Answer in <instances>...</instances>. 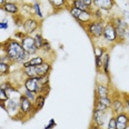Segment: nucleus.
<instances>
[{"label": "nucleus", "mask_w": 129, "mask_h": 129, "mask_svg": "<svg viewBox=\"0 0 129 129\" xmlns=\"http://www.w3.org/2000/svg\"><path fill=\"white\" fill-rule=\"evenodd\" d=\"M106 19L103 20H92L90 21L88 25H86L84 28L86 32L88 34V36L95 41V40H100L103 37V32H104V28L106 25Z\"/></svg>", "instance_id": "obj_4"}, {"label": "nucleus", "mask_w": 129, "mask_h": 129, "mask_svg": "<svg viewBox=\"0 0 129 129\" xmlns=\"http://www.w3.org/2000/svg\"><path fill=\"white\" fill-rule=\"evenodd\" d=\"M12 63L9 61H0V79L2 78H8L10 76V70H11Z\"/></svg>", "instance_id": "obj_21"}, {"label": "nucleus", "mask_w": 129, "mask_h": 129, "mask_svg": "<svg viewBox=\"0 0 129 129\" xmlns=\"http://www.w3.org/2000/svg\"><path fill=\"white\" fill-rule=\"evenodd\" d=\"M129 126L125 125V123H121V122H117L116 123V129H128Z\"/></svg>", "instance_id": "obj_42"}, {"label": "nucleus", "mask_w": 129, "mask_h": 129, "mask_svg": "<svg viewBox=\"0 0 129 129\" xmlns=\"http://www.w3.org/2000/svg\"><path fill=\"white\" fill-rule=\"evenodd\" d=\"M115 117H116L117 122H121V123H125V125L129 126V115L126 111L119 112V114L115 115Z\"/></svg>", "instance_id": "obj_26"}, {"label": "nucleus", "mask_w": 129, "mask_h": 129, "mask_svg": "<svg viewBox=\"0 0 129 129\" xmlns=\"http://www.w3.org/2000/svg\"><path fill=\"white\" fill-rule=\"evenodd\" d=\"M89 129H103V128H100V127H99V126L95 125V123H91V125H90V127H89Z\"/></svg>", "instance_id": "obj_43"}, {"label": "nucleus", "mask_w": 129, "mask_h": 129, "mask_svg": "<svg viewBox=\"0 0 129 129\" xmlns=\"http://www.w3.org/2000/svg\"><path fill=\"white\" fill-rule=\"evenodd\" d=\"M95 100L98 101L99 104H101L103 106L107 107L108 109H110V107H111V103H112V96H108V97H95Z\"/></svg>", "instance_id": "obj_24"}, {"label": "nucleus", "mask_w": 129, "mask_h": 129, "mask_svg": "<svg viewBox=\"0 0 129 129\" xmlns=\"http://www.w3.org/2000/svg\"><path fill=\"white\" fill-rule=\"evenodd\" d=\"M40 27H41V21L38 20L36 17L34 16H28L25 18L23 20V25H22V31L26 35H30L34 36L36 32L39 31Z\"/></svg>", "instance_id": "obj_7"}, {"label": "nucleus", "mask_w": 129, "mask_h": 129, "mask_svg": "<svg viewBox=\"0 0 129 129\" xmlns=\"http://www.w3.org/2000/svg\"><path fill=\"white\" fill-rule=\"evenodd\" d=\"M25 16L22 15V13H20V15H17L13 17V22H15V25L17 28H22V25H23V20H25Z\"/></svg>", "instance_id": "obj_30"}, {"label": "nucleus", "mask_w": 129, "mask_h": 129, "mask_svg": "<svg viewBox=\"0 0 129 129\" xmlns=\"http://www.w3.org/2000/svg\"><path fill=\"white\" fill-rule=\"evenodd\" d=\"M80 1L84 2L86 6L89 8L91 11H92V9H93V0H80Z\"/></svg>", "instance_id": "obj_40"}, {"label": "nucleus", "mask_w": 129, "mask_h": 129, "mask_svg": "<svg viewBox=\"0 0 129 129\" xmlns=\"http://www.w3.org/2000/svg\"><path fill=\"white\" fill-rule=\"evenodd\" d=\"M21 46L25 49V51L27 52L28 56H36L38 55L39 50L37 49L36 45H35V39L34 36H30V35H25L22 39L20 40Z\"/></svg>", "instance_id": "obj_8"}, {"label": "nucleus", "mask_w": 129, "mask_h": 129, "mask_svg": "<svg viewBox=\"0 0 129 129\" xmlns=\"http://www.w3.org/2000/svg\"><path fill=\"white\" fill-rule=\"evenodd\" d=\"M57 126V122H56V120L53 119V118H50L49 121H48V123L44 127V129H53Z\"/></svg>", "instance_id": "obj_37"}, {"label": "nucleus", "mask_w": 129, "mask_h": 129, "mask_svg": "<svg viewBox=\"0 0 129 129\" xmlns=\"http://www.w3.org/2000/svg\"><path fill=\"white\" fill-rule=\"evenodd\" d=\"M92 17H93V20H103L105 19V16H104V11L98 8H93L92 9Z\"/></svg>", "instance_id": "obj_29"}, {"label": "nucleus", "mask_w": 129, "mask_h": 129, "mask_svg": "<svg viewBox=\"0 0 129 129\" xmlns=\"http://www.w3.org/2000/svg\"><path fill=\"white\" fill-rule=\"evenodd\" d=\"M68 11L71 15V17L74 18L79 25H81L82 27H85L86 25H88L90 21L93 20L92 12L88 11V10H80V9H78V8L69 6Z\"/></svg>", "instance_id": "obj_5"}, {"label": "nucleus", "mask_w": 129, "mask_h": 129, "mask_svg": "<svg viewBox=\"0 0 129 129\" xmlns=\"http://www.w3.org/2000/svg\"><path fill=\"white\" fill-rule=\"evenodd\" d=\"M108 112L109 111H103V110L97 109L93 107L91 123H95V125L99 126L100 128H103L105 126V122H106V120H107V115H108Z\"/></svg>", "instance_id": "obj_13"}, {"label": "nucleus", "mask_w": 129, "mask_h": 129, "mask_svg": "<svg viewBox=\"0 0 129 129\" xmlns=\"http://www.w3.org/2000/svg\"><path fill=\"white\" fill-rule=\"evenodd\" d=\"M111 96H112V103H111V107H110V112L112 115H117L119 112L125 111V103H123L122 96L117 92L111 93Z\"/></svg>", "instance_id": "obj_9"}, {"label": "nucleus", "mask_w": 129, "mask_h": 129, "mask_svg": "<svg viewBox=\"0 0 129 129\" xmlns=\"http://www.w3.org/2000/svg\"><path fill=\"white\" fill-rule=\"evenodd\" d=\"M101 72L110 80V52L107 50L103 56V68H101Z\"/></svg>", "instance_id": "obj_18"}, {"label": "nucleus", "mask_w": 129, "mask_h": 129, "mask_svg": "<svg viewBox=\"0 0 129 129\" xmlns=\"http://www.w3.org/2000/svg\"><path fill=\"white\" fill-rule=\"evenodd\" d=\"M6 1H7V0H0V7H1L2 5H4L5 2H6Z\"/></svg>", "instance_id": "obj_45"}, {"label": "nucleus", "mask_w": 129, "mask_h": 129, "mask_svg": "<svg viewBox=\"0 0 129 129\" xmlns=\"http://www.w3.org/2000/svg\"><path fill=\"white\" fill-rule=\"evenodd\" d=\"M101 39H103V41H105L106 46H114V45L118 44L116 28H115L114 23H112L110 20L106 21V25H105Z\"/></svg>", "instance_id": "obj_6"}, {"label": "nucleus", "mask_w": 129, "mask_h": 129, "mask_svg": "<svg viewBox=\"0 0 129 129\" xmlns=\"http://www.w3.org/2000/svg\"><path fill=\"white\" fill-rule=\"evenodd\" d=\"M66 1L68 2V4H70V1H71V0H66Z\"/></svg>", "instance_id": "obj_46"}, {"label": "nucleus", "mask_w": 129, "mask_h": 129, "mask_svg": "<svg viewBox=\"0 0 129 129\" xmlns=\"http://www.w3.org/2000/svg\"><path fill=\"white\" fill-rule=\"evenodd\" d=\"M123 103H125V111L129 115V93H121Z\"/></svg>", "instance_id": "obj_35"}, {"label": "nucleus", "mask_w": 129, "mask_h": 129, "mask_svg": "<svg viewBox=\"0 0 129 129\" xmlns=\"http://www.w3.org/2000/svg\"><path fill=\"white\" fill-rule=\"evenodd\" d=\"M95 67H96V70L97 72H100L101 68H103V57L100 56H95Z\"/></svg>", "instance_id": "obj_33"}, {"label": "nucleus", "mask_w": 129, "mask_h": 129, "mask_svg": "<svg viewBox=\"0 0 129 129\" xmlns=\"http://www.w3.org/2000/svg\"><path fill=\"white\" fill-rule=\"evenodd\" d=\"M50 90H51V88H50V84L42 85L41 88H40V93H42V95H45V96L48 97V95H49V92H50Z\"/></svg>", "instance_id": "obj_36"}, {"label": "nucleus", "mask_w": 129, "mask_h": 129, "mask_svg": "<svg viewBox=\"0 0 129 129\" xmlns=\"http://www.w3.org/2000/svg\"><path fill=\"white\" fill-rule=\"evenodd\" d=\"M112 91L110 88V82L104 84V82H97L95 88V97H108L111 96Z\"/></svg>", "instance_id": "obj_15"}, {"label": "nucleus", "mask_w": 129, "mask_h": 129, "mask_svg": "<svg viewBox=\"0 0 129 129\" xmlns=\"http://www.w3.org/2000/svg\"><path fill=\"white\" fill-rule=\"evenodd\" d=\"M22 95H25L29 100L32 101V103H35V99H36V97H37V93L32 92V91H29V90H26V89L22 91Z\"/></svg>", "instance_id": "obj_34"}, {"label": "nucleus", "mask_w": 129, "mask_h": 129, "mask_svg": "<svg viewBox=\"0 0 129 129\" xmlns=\"http://www.w3.org/2000/svg\"><path fill=\"white\" fill-rule=\"evenodd\" d=\"M22 86L26 90L32 91L35 93H40V88L41 85L39 82V78H23Z\"/></svg>", "instance_id": "obj_12"}, {"label": "nucleus", "mask_w": 129, "mask_h": 129, "mask_svg": "<svg viewBox=\"0 0 129 129\" xmlns=\"http://www.w3.org/2000/svg\"><path fill=\"white\" fill-rule=\"evenodd\" d=\"M5 52L7 56V60L12 64H21L29 59L25 49L21 46L20 40L16 38H8L2 42Z\"/></svg>", "instance_id": "obj_1"}, {"label": "nucleus", "mask_w": 129, "mask_h": 129, "mask_svg": "<svg viewBox=\"0 0 129 129\" xmlns=\"http://www.w3.org/2000/svg\"><path fill=\"white\" fill-rule=\"evenodd\" d=\"M9 28V21L7 19H2L0 21V29H2V30H7V29Z\"/></svg>", "instance_id": "obj_39"}, {"label": "nucleus", "mask_w": 129, "mask_h": 129, "mask_svg": "<svg viewBox=\"0 0 129 129\" xmlns=\"http://www.w3.org/2000/svg\"><path fill=\"white\" fill-rule=\"evenodd\" d=\"M19 114L17 115V117L15 118V120H22V118H26V119H30V117L35 116V115L37 114L36 112V108H35V104L32 103L31 100H29L28 98L22 95V92H21V95L19 97Z\"/></svg>", "instance_id": "obj_2"}, {"label": "nucleus", "mask_w": 129, "mask_h": 129, "mask_svg": "<svg viewBox=\"0 0 129 129\" xmlns=\"http://www.w3.org/2000/svg\"><path fill=\"white\" fill-rule=\"evenodd\" d=\"M41 52L44 53L45 56H48V55H53V48L51 47V45H50V42L48 41L47 39H45V41H44V46H42Z\"/></svg>", "instance_id": "obj_27"}, {"label": "nucleus", "mask_w": 129, "mask_h": 129, "mask_svg": "<svg viewBox=\"0 0 129 129\" xmlns=\"http://www.w3.org/2000/svg\"><path fill=\"white\" fill-rule=\"evenodd\" d=\"M69 6H72V7H75V8H78V9H80V10H88V11H91L89 8L86 6V5L82 1H80V0H71L70 4H69Z\"/></svg>", "instance_id": "obj_28"}, {"label": "nucleus", "mask_w": 129, "mask_h": 129, "mask_svg": "<svg viewBox=\"0 0 129 129\" xmlns=\"http://www.w3.org/2000/svg\"><path fill=\"white\" fill-rule=\"evenodd\" d=\"M0 61H8L6 52H5V49H4V46H2V42L0 44Z\"/></svg>", "instance_id": "obj_38"}, {"label": "nucleus", "mask_w": 129, "mask_h": 129, "mask_svg": "<svg viewBox=\"0 0 129 129\" xmlns=\"http://www.w3.org/2000/svg\"><path fill=\"white\" fill-rule=\"evenodd\" d=\"M31 8H32V16L36 17L37 19H39L40 21H42V19H44V12H42L41 4H40L39 0H34L31 4Z\"/></svg>", "instance_id": "obj_19"}, {"label": "nucleus", "mask_w": 129, "mask_h": 129, "mask_svg": "<svg viewBox=\"0 0 129 129\" xmlns=\"http://www.w3.org/2000/svg\"><path fill=\"white\" fill-rule=\"evenodd\" d=\"M126 41L129 42V29H128V31H127V36H126Z\"/></svg>", "instance_id": "obj_44"}, {"label": "nucleus", "mask_w": 129, "mask_h": 129, "mask_svg": "<svg viewBox=\"0 0 129 129\" xmlns=\"http://www.w3.org/2000/svg\"><path fill=\"white\" fill-rule=\"evenodd\" d=\"M52 62L53 60H47L45 61L44 63L39 64V66H36V72H37V77H44V76H48L50 75V72L52 70Z\"/></svg>", "instance_id": "obj_16"}, {"label": "nucleus", "mask_w": 129, "mask_h": 129, "mask_svg": "<svg viewBox=\"0 0 129 129\" xmlns=\"http://www.w3.org/2000/svg\"><path fill=\"white\" fill-rule=\"evenodd\" d=\"M115 7H116V0H93V8H98L104 12L109 13Z\"/></svg>", "instance_id": "obj_14"}, {"label": "nucleus", "mask_w": 129, "mask_h": 129, "mask_svg": "<svg viewBox=\"0 0 129 129\" xmlns=\"http://www.w3.org/2000/svg\"><path fill=\"white\" fill-rule=\"evenodd\" d=\"M25 32H23L22 30H18V31H16V34H15V37H13V38H16V39H18V40H21L23 38V37H25Z\"/></svg>", "instance_id": "obj_41"}, {"label": "nucleus", "mask_w": 129, "mask_h": 129, "mask_svg": "<svg viewBox=\"0 0 129 129\" xmlns=\"http://www.w3.org/2000/svg\"><path fill=\"white\" fill-rule=\"evenodd\" d=\"M34 39H35V45H36L37 49H38L39 51H41L42 46H44V41H45V38L41 35V32H39V31L36 32V34L34 35Z\"/></svg>", "instance_id": "obj_25"}, {"label": "nucleus", "mask_w": 129, "mask_h": 129, "mask_svg": "<svg viewBox=\"0 0 129 129\" xmlns=\"http://www.w3.org/2000/svg\"><path fill=\"white\" fill-rule=\"evenodd\" d=\"M47 60V57L45 55H36L32 56L28 59L27 61H25L23 63H21V68H27V67H36L39 64L44 63Z\"/></svg>", "instance_id": "obj_17"}, {"label": "nucleus", "mask_w": 129, "mask_h": 129, "mask_svg": "<svg viewBox=\"0 0 129 129\" xmlns=\"http://www.w3.org/2000/svg\"><path fill=\"white\" fill-rule=\"evenodd\" d=\"M116 117H115V115L111 114V116L108 119V121H107V127L106 129H116Z\"/></svg>", "instance_id": "obj_32"}, {"label": "nucleus", "mask_w": 129, "mask_h": 129, "mask_svg": "<svg viewBox=\"0 0 129 129\" xmlns=\"http://www.w3.org/2000/svg\"><path fill=\"white\" fill-rule=\"evenodd\" d=\"M109 20L114 23L115 28H116L118 44H123L126 41V36H127V31L129 29L127 20L121 16H114V17L109 18Z\"/></svg>", "instance_id": "obj_3"}, {"label": "nucleus", "mask_w": 129, "mask_h": 129, "mask_svg": "<svg viewBox=\"0 0 129 129\" xmlns=\"http://www.w3.org/2000/svg\"><path fill=\"white\" fill-rule=\"evenodd\" d=\"M9 98H10V96L8 93V91L0 86V107L4 110H6V103Z\"/></svg>", "instance_id": "obj_23"}, {"label": "nucleus", "mask_w": 129, "mask_h": 129, "mask_svg": "<svg viewBox=\"0 0 129 129\" xmlns=\"http://www.w3.org/2000/svg\"><path fill=\"white\" fill-rule=\"evenodd\" d=\"M46 99H47V96L42 95V93H38L35 99V108H36V112L40 111L45 106V103H46Z\"/></svg>", "instance_id": "obj_22"}, {"label": "nucleus", "mask_w": 129, "mask_h": 129, "mask_svg": "<svg viewBox=\"0 0 129 129\" xmlns=\"http://www.w3.org/2000/svg\"><path fill=\"white\" fill-rule=\"evenodd\" d=\"M107 48L106 47H103V46H97V45H93V52H95V56H100L103 57L104 53L107 51Z\"/></svg>", "instance_id": "obj_31"}, {"label": "nucleus", "mask_w": 129, "mask_h": 129, "mask_svg": "<svg viewBox=\"0 0 129 129\" xmlns=\"http://www.w3.org/2000/svg\"><path fill=\"white\" fill-rule=\"evenodd\" d=\"M49 5L55 11H61L63 9H68L69 4L66 0H48Z\"/></svg>", "instance_id": "obj_20"}, {"label": "nucleus", "mask_w": 129, "mask_h": 129, "mask_svg": "<svg viewBox=\"0 0 129 129\" xmlns=\"http://www.w3.org/2000/svg\"><path fill=\"white\" fill-rule=\"evenodd\" d=\"M0 9L6 13H8V15H11L12 17L21 13V11H20L21 8L19 7V4H18L17 1H13V0H7V1L0 7Z\"/></svg>", "instance_id": "obj_11"}, {"label": "nucleus", "mask_w": 129, "mask_h": 129, "mask_svg": "<svg viewBox=\"0 0 129 129\" xmlns=\"http://www.w3.org/2000/svg\"><path fill=\"white\" fill-rule=\"evenodd\" d=\"M19 98H15V97H10L6 103V110L5 111L9 115L12 119H15L17 117V115L19 114Z\"/></svg>", "instance_id": "obj_10"}]
</instances>
